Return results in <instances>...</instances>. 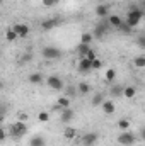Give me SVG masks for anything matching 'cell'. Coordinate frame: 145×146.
Masks as SVG:
<instances>
[{"mask_svg": "<svg viewBox=\"0 0 145 146\" xmlns=\"http://www.w3.org/2000/svg\"><path fill=\"white\" fill-rule=\"evenodd\" d=\"M142 19H144V10L142 9H137V7H133V9H130V12L126 14V19H123L132 29L133 27H137L140 22H142Z\"/></svg>", "mask_w": 145, "mask_h": 146, "instance_id": "6da1fadb", "label": "cell"}, {"mask_svg": "<svg viewBox=\"0 0 145 146\" xmlns=\"http://www.w3.org/2000/svg\"><path fill=\"white\" fill-rule=\"evenodd\" d=\"M9 133H10V136L12 138H15V139H21L26 133H28V126H26V122H21V121H17V122H14L10 127H9Z\"/></svg>", "mask_w": 145, "mask_h": 146, "instance_id": "7a4b0ae2", "label": "cell"}, {"mask_svg": "<svg viewBox=\"0 0 145 146\" xmlns=\"http://www.w3.org/2000/svg\"><path fill=\"white\" fill-rule=\"evenodd\" d=\"M41 54L44 60H60L62 58V49H58L56 46H44L41 49Z\"/></svg>", "mask_w": 145, "mask_h": 146, "instance_id": "3957f363", "label": "cell"}, {"mask_svg": "<svg viewBox=\"0 0 145 146\" xmlns=\"http://www.w3.org/2000/svg\"><path fill=\"white\" fill-rule=\"evenodd\" d=\"M116 141L121 146H132L137 143V134H133L132 131H121V134L116 138Z\"/></svg>", "mask_w": 145, "mask_h": 146, "instance_id": "277c9868", "label": "cell"}, {"mask_svg": "<svg viewBox=\"0 0 145 146\" xmlns=\"http://www.w3.org/2000/svg\"><path fill=\"white\" fill-rule=\"evenodd\" d=\"M46 85L51 88V90H62L65 85H63V80L60 78V76H56V75H51V76H48L46 78Z\"/></svg>", "mask_w": 145, "mask_h": 146, "instance_id": "5b68a950", "label": "cell"}, {"mask_svg": "<svg viewBox=\"0 0 145 146\" xmlns=\"http://www.w3.org/2000/svg\"><path fill=\"white\" fill-rule=\"evenodd\" d=\"M12 31L15 33L17 37H28L29 36V26L28 24H15V26H12Z\"/></svg>", "mask_w": 145, "mask_h": 146, "instance_id": "8992f818", "label": "cell"}, {"mask_svg": "<svg viewBox=\"0 0 145 146\" xmlns=\"http://www.w3.org/2000/svg\"><path fill=\"white\" fill-rule=\"evenodd\" d=\"M106 33H108V21H106V22H104V21H101V22L96 26V29H94L92 36H94V39H96V37H97V39H101Z\"/></svg>", "mask_w": 145, "mask_h": 146, "instance_id": "52a82bcc", "label": "cell"}, {"mask_svg": "<svg viewBox=\"0 0 145 146\" xmlns=\"http://www.w3.org/2000/svg\"><path fill=\"white\" fill-rule=\"evenodd\" d=\"M60 24H62V22H60L58 19H44V21L41 22V29L48 33V31H51V29H55V27H58Z\"/></svg>", "mask_w": 145, "mask_h": 146, "instance_id": "ba28073f", "label": "cell"}, {"mask_svg": "<svg viewBox=\"0 0 145 146\" xmlns=\"http://www.w3.org/2000/svg\"><path fill=\"white\" fill-rule=\"evenodd\" d=\"M91 60H87V58H80L79 60V65H77V70L80 73H89L92 72V66H91Z\"/></svg>", "mask_w": 145, "mask_h": 146, "instance_id": "9c48e42d", "label": "cell"}, {"mask_svg": "<svg viewBox=\"0 0 145 146\" xmlns=\"http://www.w3.org/2000/svg\"><path fill=\"white\" fill-rule=\"evenodd\" d=\"M97 139H99V136L96 134V133H89V134H85L84 138H82V146H94L97 143Z\"/></svg>", "mask_w": 145, "mask_h": 146, "instance_id": "30bf717a", "label": "cell"}, {"mask_svg": "<svg viewBox=\"0 0 145 146\" xmlns=\"http://www.w3.org/2000/svg\"><path fill=\"white\" fill-rule=\"evenodd\" d=\"M73 114H75V112H73L70 107L62 109V110H60V119H62V122H63V124H68V122L73 119Z\"/></svg>", "mask_w": 145, "mask_h": 146, "instance_id": "8fae6325", "label": "cell"}, {"mask_svg": "<svg viewBox=\"0 0 145 146\" xmlns=\"http://www.w3.org/2000/svg\"><path fill=\"white\" fill-rule=\"evenodd\" d=\"M101 107H103V112H104L106 115L114 114V110H116V106H114V102H113V100H103Z\"/></svg>", "mask_w": 145, "mask_h": 146, "instance_id": "7c38bea8", "label": "cell"}, {"mask_svg": "<svg viewBox=\"0 0 145 146\" xmlns=\"http://www.w3.org/2000/svg\"><path fill=\"white\" fill-rule=\"evenodd\" d=\"M96 15H97L99 19H106L109 15V5H106V3L97 5V7H96Z\"/></svg>", "mask_w": 145, "mask_h": 146, "instance_id": "4fadbf2b", "label": "cell"}, {"mask_svg": "<svg viewBox=\"0 0 145 146\" xmlns=\"http://www.w3.org/2000/svg\"><path fill=\"white\" fill-rule=\"evenodd\" d=\"M106 21H108L109 26H111V27H114V29L123 22V19H121L119 15H114V14H113V15H108V17H106Z\"/></svg>", "mask_w": 145, "mask_h": 146, "instance_id": "5bb4252c", "label": "cell"}, {"mask_svg": "<svg viewBox=\"0 0 145 146\" xmlns=\"http://www.w3.org/2000/svg\"><path fill=\"white\" fill-rule=\"evenodd\" d=\"M63 138L68 139V141H73L77 138V129L75 127H65L63 129Z\"/></svg>", "mask_w": 145, "mask_h": 146, "instance_id": "9a60e30c", "label": "cell"}, {"mask_svg": "<svg viewBox=\"0 0 145 146\" xmlns=\"http://www.w3.org/2000/svg\"><path fill=\"white\" fill-rule=\"evenodd\" d=\"M109 94H111V97L113 99H119V97H123V87L121 85H113L111 88H109Z\"/></svg>", "mask_w": 145, "mask_h": 146, "instance_id": "2e32d148", "label": "cell"}, {"mask_svg": "<svg viewBox=\"0 0 145 146\" xmlns=\"http://www.w3.org/2000/svg\"><path fill=\"white\" fill-rule=\"evenodd\" d=\"M137 95V88L135 87H123V97L125 99H133Z\"/></svg>", "mask_w": 145, "mask_h": 146, "instance_id": "e0dca14e", "label": "cell"}, {"mask_svg": "<svg viewBox=\"0 0 145 146\" xmlns=\"http://www.w3.org/2000/svg\"><path fill=\"white\" fill-rule=\"evenodd\" d=\"M103 100H104V95H103L101 92H97V94L91 99V106H92V107H97V106L103 104Z\"/></svg>", "mask_w": 145, "mask_h": 146, "instance_id": "ac0fdd59", "label": "cell"}, {"mask_svg": "<svg viewBox=\"0 0 145 146\" xmlns=\"http://www.w3.org/2000/svg\"><path fill=\"white\" fill-rule=\"evenodd\" d=\"M56 106H58L60 109H67V107H70V99H68V97H65V95H62V97H58Z\"/></svg>", "mask_w": 145, "mask_h": 146, "instance_id": "d6986e66", "label": "cell"}, {"mask_svg": "<svg viewBox=\"0 0 145 146\" xmlns=\"http://www.w3.org/2000/svg\"><path fill=\"white\" fill-rule=\"evenodd\" d=\"M116 126H118L119 131H128V129L132 127V122H130L128 119H119V121L116 122Z\"/></svg>", "mask_w": 145, "mask_h": 146, "instance_id": "ffe728a7", "label": "cell"}, {"mask_svg": "<svg viewBox=\"0 0 145 146\" xmlns=\"http://www.w3.org/2000/svg\"><path fill=\"white\" fill-rule=\"evenodd\" d=\"M29 146H46V141L43 136H33L29 141Z\"/></svg>", "mask_w": 145, "mask_h": 146, "instance_id": "44dd1931", "label": "cell"}, {"mask_svg": "<svg viewBox=\"0 0 145 146\" xmlns=\"http://www.w3.org/2000/svg\"><path fill=\"white\" fill-rule=\"evenodd\" d=\"M77 90H79V94L87 95V94L91 92V85H89V83H85V82H80V83L77 85Z\"/></svg>", "mask_w": 145, "mask_h": 146, "instance_id": "7402d4cb", "label": "cell"}, {"mask_svg": "<svg viewBox=\"0 0 145 146\" xmlns=\"http://www.w3.org/2000/svg\"><path fill=\"white\" fill-rule=\"evenodd\" d=\"M92 41H94L92 33H82V36H80V42H82V44H89V46H91Z\"/></svg>", "mask_w": 145, "mask_h": 146, "instance_id": "603a6c76", "label": "cell"}, {"mask_svg": "<svg viewBox=\"0 0 145 146\" xmlns=\"http://www.w3.org/2000/svg\"><path fill=\"white\" fill-rule=\"evenodd\" d=\"M89 49H91V46H89V44H82V42H80V44L77 46V53H79V56H80V58H84V56L87 54V51H89Z\"/></svg>", "mask_w": 145, "mask_h": 146, "instance_id": "cb8c5ba5", "label": "cell"}, {"mask_svg": "<svg viewBox=\"0 0 145 146\" xmlns=\"http://www.w3.org/2000/svg\"><path fill=\"white\" fill-rule=\"evenodd\" d=\"M28 80H29L31 83H34V85H39V83L43 82V75H41V73H31Z\"/></svg>", "mask_w": 145, "mask_h": 146, "instance_id": "d4e9b609", "label": "cell"}, {"mask_svg": "<svg viewBox=\"0 0 145 146\" xmlns=\"http://www.w3.org/2000/svg\"><path fill=\"white\" fill-rule=\"evenodd\" d=\"M116 29H118V33H123V34H130V33H132V27H130L125 21H123V22H121Z\"/></svg>", "mask_w": 145, "mask_h": 146, "instance_id": "484cf974", "label": "cell"}, {"mask_svg": "<svg viewBox=\"0 0 145 146\" xmlns=\"http://www.w3.org/2000/svg\"><path fill=\"white\" fill-rule=\"evenodd\" d=\"M133 63H135V66H137V68H145V56H144V54L137 56V58L133 60Z\"/></svg>", "mask_w": 145, "mask_h": 146, "instance_id": "4316f807", "label": "cell"}, {"mask_svg": "<svg viewBox=\"0 0 145 146\" xmlns=\"http://www.w3.org/2000/svg\"><path fill=\"white\" fill-rule=\"evenodd\" d=\"M104 76H106L108 82H114V78H116V72H114L113 68H108V70L104 72Z\"/></svg>", "mask_w": 145, "mask_h": 146, "instance_id": "83f0119b", "label": "cell"}, {"mask_svg": "<svg viewBox=\"0 0 145 146\" xmlns=\"http://www.w3.org/2000/svg\"><path fill=\"white\" fill-rule=\"evenodd\" d=\"M31 60H33V53H31V51H28V53H24V54L21 56V63H22V65L31 63Z\"/></svg>", "mask_w": 145, "mask_h": 146, "instance_id": "f1b7e54d", "label": "cell"}, {"mask_svg": "<svg viewBox=\"0 0 145 146\" xmlns=\"http://www.w3.org/2000/svg\"><path fill=\"white\" fill-rule=\"evenodd\" d=\"M38 119H39V122H48V121H50V112L41 110V112L38 114Z\"/></svg>", "mask_w": 145, "mask_h": 146, "instance_id": "f546056e", "label": "cell"}, {"mask_svg": "<svg viewBox=\"0 0 145 146\" xmlns=\"http://www.w3.org/2000/svg\"><path fill=\"white\" fill-rule=\"evenodd\" d=\"M5 37H7V41H9V42H12V41H15V39H17V36H15V33L12 31V27L5 31Z\"/></svg>", "mask_w": 145, "mask_h": 146, "instance_id": "4dcf8cb0", "label": "cell"}, {"mask_svg": "<svg viewBox=\"0 0 145 146\" xmlns=\"http://www.w3.org/2000/svg\"><path fill=\"white\" fill-rule=\"evenodd\" d=\"M91 66H92V70H101L103 68V61L101 60H92V63H91Z\"/></svg>", "mask_w": 145, "mask_h": 146, "instance_id": "1f68e13d", "label": "cell"}, {"mask_svg": "<svg viewBox=\"0 0 145 146\" xmlns=\"http://www.w3.org/2000/svg\"><path fill=\"white\" fill-rule=\"evenodd\" d=\"M60 0H43V5L44 7H55Z\"/></svg>", "mask_w": 145, "mask_h": 146, "instance_id": "d6a6232c", "label": "cell"}, {"mask_svg": "<svg viewBox=\"0 0 145 146\" xmlns=\"http://www.w3.org/2000/svg\"><path fill=\"white\" fill-rule=\"evenodd\" d=\"M84 58H87V60H91V61H92V60H96V53H94V49H89V51H87V54H85Z\"/></svg>", "mask_w": 145, "mask_h": 146, "instance_id": "836d02e7", "label": "cell"}, {"mask_svg": "<svg viewBox=\"0 0 145 146\" xmlns=\"http://www.w3.org/2000/svg\"><path fill=\"white\" fill-rule=\"evenodd\" d=\"M17 121L26 122V121H28V114H26V112H19V114H17Z\"/></svg>", "mask_w": 145, "mask_h": 146, "instance_id": "e575fe53", "label": "cell"}, {"mask_svg": "<svg viewBox=\"0 0 145 146\" xmlns=\"http://www.w3.org/2000/svg\"><path fill=\"white\" fill-rule=\"evenodd\" d=\"M7 138V133H5V129L3 127H0V141H3Z\"/></svg>", "mask_w": 145, "mask_h": 146, "instance_id": "d590c367", "label": "cell"}, {"mask_svg": "<svg viewBox=\"0 0 145 146\" xmlns=\"http://www.w3.org/2000/svg\"><path fill=\"white\" fill-rule=\"evenodd\" d=\"M2 122H3V115L0 114V124H2Z\"/></svg>", "mask_w": 145, "mask_h": 146, "instance_id": "8d00e7d4", "label": "cell"}, {"mask_svg": "<svg viewBox=\"0 0 145 146\" xmlns=\"http://www.w3.org/2000/svg\"><path fill=\"white\" fill-rule=\"evenodd\" d=\"M2 87H3V83H2V82H0V90H2Z\"/></svg>", "mask_w": 145, "mask_h": 146, "instance_id": "74e56055", "label": "cell"}, {"mask_svg": "<svg viewBox=\"0 0 145 146\" xmlns=\"http://www.w3.org/2000/svg\"><path fill=\"white\" fill-rule=\"evenodd\" d=\"M0 3H2V0H0Z\"/></svg>", "mask_w": 145, "mask_h": 146, "instance_id": "f35d334b", "label": "cell"}]
</instances>
